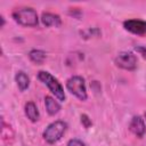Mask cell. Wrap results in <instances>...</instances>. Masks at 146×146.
I'll return each mask as SVG.
<instances>
[{
  "label": "cell",
  "instance_id": "obj_8",
  "mask_svg": "<svg viewBox=\"0 0 146 146\" xmlns=\"http://www.w3.org/2000/svg\"><path fill=\"white\" fill-rule=\"evenodd\" d=\"M41 21L42 24L46 26H59L62 24V19L58 15L52 14V13H43L41 16Z\"/></svg>",
  "mask_w": 146,
  "mask_h": 146
},
{
  "label": "cell",
  "instance_id": "obj_15",
  "mask_svg": "<svg viewBox=\"0 0 146 146\" xmlns=\"http://www.w3.org/2000/svg\"><path fill=\"white\" fill-rule=\"evenodd\" d=\"M135 49H136V51L139 52L144 58H146V48H145V47H140V46H139V47H136Z\"/></svg>",
  "mask_w": 146,
  "mask_h": 146
},
{
  "label": "cell",
  "instance_id": "obj_6",
  "mask_svg": "<svg viewBox=\"0 0 146 146\" xmlns=\"http://www.w3.org/2000/svg\"><path fill=\"white\" fill-rule=\"evenodd\" d=\"M123 26L127 31H129L133 34H138V35L146 34V22L145 21L128 19V21H124Z\"/></svg>",
  "mask_w": 146,
  "mask_h": 146
},
{
  "label": "cell",
  "instance_id": "obj_7",
  "mask_svg": "<svg viewBox=\"0 0 146 146\" xmlns=\"http://www.w3.org/2000/svg\"><path fill=\"white\" fill-rule=\"evenodd\" d=\"M129 129L130 131L137 136V137H143L145 135V131H146V125H145V121L144 119L140 116V115H136L132 117L131 122H130V125H129Z\"/></svg>",
  "mask_w": 146,
  "mask_h": 146
},
{
  "label": "cell",
  "instance_id": "obj_5",
  "mask_svg": "<svg viewBox=\"0 0 146 146\" xmlns=\"http://www.w3.org/2000/svg\"><path fill=\"white\" fill-rule=\"evenodd\" d=\"M114 62L117 67L127 71H133L137 67V57L132 52H120L115 57Z\"/></svg>",
  "mask_w": 146,
  "mask_h": 146
},
{
  "label": "cell",
  "instance_id": "obj_17",
  "mask_svg": "<svg viewBox=\"0 0 146 146\" xmlns=\"http://www.w3.org/2000/svg\"><path fill=\"white\" fill-rule=\"evenodd\" d=\"M145 120H146V112H145Z\"/></svg>",
  "mask_w": 146,
  "mask_h": 146
},
{
  "label": "cell",
  "instance_id": "obj_3",
  "mask_svg": "<svg viewBox=\"0 0 146 146\" xmlns=\"http://www.w3.org/2000/svg\"><path fill=\"white\" fill-rule=\"evenodd\" d=\"M15 22L23 26H36L39 18L38 14L33 8H21L13 13Z\"/></svg>",
  "mask_w": 146,
  "mask_h": 146
},
{
  "label": "cell",
  "instance_id": "obj_16",
  "mask_svg": "<svg viewBox=\"0 0 146 146\" xmlns=\"http://www.w3.org/2000/svg\"><path fill=\"white\" fill-rule=\"evenodd\" d=\"M0 18H1V27H2V26L5 25V19H3V17H2V16H1Z\"/></svg>",
  "mask_w": 146,
  "mask_h": 146
},
{
  "label": "cell",
  "instance_id": "obj_1",
  "mask_svg": "<svg viewBox=\"0 0 146 146\" xmlns=\"http://www.w3.org/2000/svg\"><path fill=\"white\" fill-rule=\"evenodd\" d=\"M38 78H39V80H40L43 84H46V86L48 87V89L51 91L52 95H55V97H56L58 100H60V102L65 100L64 88L62 87V84L59 83V81H58L55 76H52L49 72L40 71V72L38 73Z\"/></svg>",
  "mask_w": 146,
  "mask_h": 146
},
{
  "label": "cell",
  "instance_id": "obj_13",
  "mask_svg": "<svg viewBox=\"0 0 146 146\" xmlns=\"http://www.w3.org/2000/svg\"><path fill=\"white\" fill-rule=\"evenodd\" d=\"M81 123L84 125V128H89L91 125V120L89 119V116L87 114H82L81 115Z\"/></svg>",
  "mask_w": 146,
  "mask_h": 146
},
{
  "label": "cell",
  "instance_id": "obj_4",
  "mask_svg": "<svg viewBox=\"0 0 146 146\" xmlns=\"http://www.w3.org/2000/svg\"><path fill=\"white\" fill-rule=\"evenodd\" d=\"M66 88L72 95H74L80 100L87 99V88H86L84 79L82 76L74 75L70 78L66 82Z\"/></svg>",
  "mask_w": 146,
  "mask_h": 146
},
{
  "label": "cell",
  "instance_id": "obj_10",
  "mask_svg": "<svg viewBox=\"0 0 146 146\" xmlns=\"http://www.w3.org/2000/svg\"><path fill=\"white\" fill-rule=\"evenodd\" d=\"M44 105H46V110H47L49 115H55L60 111V105L51 96L44 97Z\"/></svg>",
  "mask_w": 146,
  "mask_h": 146
},
{
  "label": "cell",
  "instance_id": "obj_14",
  "mask_svg": "<svg viewBox=\"0 0 146 146\" xmlns=\"http://www.w3.org/2000/svg\"><path fill=\"white\" fill-rule=\"evenodd\" d=\"M67 146H86V145L81 140H79V139H71L67 143Z\"/></svg>",
  "mask_w": 146,
  "mask_h": 146
},
{
  "label": "cell",
  "instance_id": "obj_12",
  "mask_svg": "<svg viewBox=\"0 0 146 146\" xmlns=\"http://www.w3.org/2000/svg\"><path fill=\"white\" fill-rule=\"evenodd\" d=\"M29 57H30V59H31L33 63L40 65V64H43V62H44V59H46V52L42 51V50H36V49H34V50H31V51H30Z\"/></svg>",
  "mask_w": 146,
  "mask_h": 146
},
{
  "label": "cell",
  "instance_id": "obj_2",
  "mask_svg": "<svg viewBox=\"0 0 146 146\" xmlns=\"http://www.w3.org/2000/svg\"><path fill=\"white\" fill-rule=\"evenodd\" d=\"M66 128H67V124L64 121H55L44 129L42 137L47 143L55 144L63 137V135L66 131Z\"/></svg>",
  "mask_w": 146,
  "mask_h": 146
},
{
  "label": "cell",
  "instance_id": "obj_11",
  "mask_svg": "<svg viewBox=\"0 0 146 146\" xmlns=\"http://www.w3.org/2000/svg\"><path fill=\"white\" fill-rule=\"evenodd\" d=\"M15 81H16V83H17V86H18V88H19L21 91L26 90L29 88V86H30V79L26 75V73L23 72V71H18L16 73Z\"/></svg>",
  "mask_w": 146,
  "mask_h": 146
},
{
  "label": "cell",
  "instance_id": "obj_9",
  "mask_svg": "<svg viewBox=\"0 0 146 146\" xmlns=\"http://www.w3.org/2000/svg\"><path fill=\"white\" fill-rule=\"evenodd\" d=\"M24 111H25V115L27 116V119L32 122H36L40 117V114H39V111H38V107L36 105L33 103V102H27L25 104V107H24Z\"/></svg>",
  "mask_w": 146,
  "mask_h": 146
}]
</instances>
